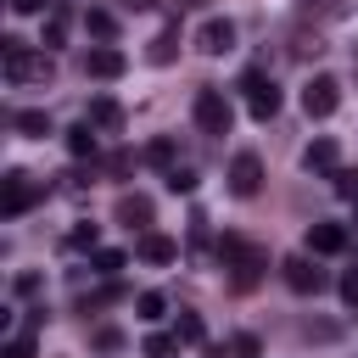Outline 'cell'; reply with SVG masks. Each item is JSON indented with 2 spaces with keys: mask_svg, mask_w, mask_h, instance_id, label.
Segmentation results:
<instances>
[{
  "mask_svg": "<svg viewBox=\"0 0 358 358\" xmlns=\"http://www.w3.org/2000/svg\"><path fill=\"white\" fill-rule=\"evenodd\" d=\"M218 263L229 268V285L235 291H252L257 280H263V268H268V252L263 246H252V241H241V235H218Z\"/></svg>",
  "mask_w": 358,
  "mask_h": 358,
  "instance_id": "obj_1",
  "label": "cell"
},
{
  "mask_svg": "<svg viewBox=\"0 0 358 358\" xmlns=\"http://www.w3.org/2000/svg\"><path fill=\"white\" fill-rule=\"evenodd\" d=\"M50 78H56L50 50H34V45H22V39H6V84L34 90V84H50Z\"/></svg>",
  "mask_w": 358,
  "mask_h": 358,
  "instance_id": "obj_2",
  "label": "cell"
},
{
  "mask_svg": "<svg viewBox=\"0 0 358 358\" xmlns=\"http://www.w3.org/2000/svg\"><path fill=\"white\" fill-rule=\"evenodd\" d=\"M39 196H45V179H28V173H17V168L0 179V213H6V218H22Z\"/></svg>",
  "mask_w": 358,
  "mask_h": 358,
  "instance_id": "obj_3",
  "label": "cell"
},
{
  "mask_svg": "<svg viewBox=\"0 0 358 358\" xmlns=\"http://www.w3.org/2000/svg\"><path fill=\"white\" fill-rule=\"evenodd\" d=\"M229 123H235V112H229L224 90L201 84V90H196V129H201V134H229Z\"/></svg>",
  "mask_w": 358,
  "mask_h": 358,
  "instance_id": "obj_4",
  "label": "cell"
},
{
  "mask_svg": "<svg viewBox=\"0 0 358 358\" xmlns=\"http://www.w3.org/2000/svg\"><path fill=\"white\" fill-rule=\"evenodd\" d=\"M241 90H246V112L257 117V123H268L274 112H280V90L263 78V67H246V78H241Z\"/></svg>",
  "mask_w": 358,
  "mask_h": 358,
  "instance_id": "obj_5",
  "label": "cell"
},
{
  "mask_svg": "<svg viewBox=\"0 0 358 358\" xmlns=\"http://www.w3.org/2000/svg\"><path fill=\"white\" fill-rule=\"evenodd\" d=\"M336 106H341V84H336L330 73H319V78L302 84V112H308V117H330Z\"/></svg>",
  "mask_w": 358,
  "mask_h": 358,
  "instance_id": "obj_6",
  "label": "cell"
},
{
  "mask_svg": "<svg viewBox=\"0 0 358 358\" xmlns=\"http://www.w3.org/2000/svg\"><path fill=\"white\" fill-rule=\"evenodd\" d=\"M280 274H285V285H291L296 296H319V291L330 285V280H324V268H313L308 257H285V263H280Z\"/></svg>",
  "mask_w": 358,
  "mask_h": 358,
  "instance_id": "obj_7",
  "label": "cell"
},
{
  "mask_svg": "<svg viewBox=\"0 0 358 358\" xmlns=\"http://www.w3.org/2000/svg\"><path fill=\"white\" fill-rule=\"evenodd\" d=\"M123 67H129V56L117 45H90L84 50V73L90 78H123Z\"/></svg>",
  "mask_w": 358,
  "mask_h": 358,
  "instance_id": "obj_8",
  "label": "cell"
},
{
  "mask_svg": "<svg viewBox=\"0 0 358 358\" xmlns=\"http://www.w3.org/2000/svg\"><path fill=\"white\" fill-rule=\"evenodd\" d=\"M257 185H263L257 151H235V162H229V190H235V196H257Z\"/></svg>",
  "mask_w": 358,
  "mask_h": 358,
  "instance_id": "obj_9",
  "label": "cell"
},
{
  "mask_svg": "<svg viewBox=\"0 0 358 358\" xmlns=\"http://www.w3.org/2000/svg\"><path fill=\"white\" fill-rule=\"evenodd\" d=\"M196 45H201L207 56H224V50L235 45V22H229V17H207L201 34H196Z\"/></svg>",
  "mask_w": 358,
  "mask_h": 358,
  "instance_id": "obj_10",
  "label": "cell"
},
{
  "mask_svg": "<svg viewBox=\"0 0 358 358\" xmlns=\"http://www.w3.org/2000/svg\"><path fill=\"white\" fill-rule=\"evenodd\" d=\"M67 28H73V11L56 0V6L45 11V28H39V50H56V45H67Z\"/></svg>",
  "mask_w": 358,
  "mask_h": 358,
  "instance_id": "obj_11",
  "label": "cell"
},
{
  "mask_svg": "<svg viewBox=\"0 0 358 358\" xmlns=\"http://www.w3.org/2000/svg\"><path fill=\"white\" fill-rule=\"evenodd\" d=\"M117 224H129V229L145 235L151 229V196H140V190L134 196H117Z\"/></svg>",
  "mask_w": 358,
  "mask_h": 358,
  "instance_id": "obj_12",
  "label": "cell"
},
{
  "mask_svg": "<svg viewBox=\"0 0 358 358\" xmlns=\"http://www.w3.org/2000/svg\"><path fill=\"white\" fill-rule=\"evenodd\" d=\"M84 123H90V129H123V106H117L112 95H95L90 112H84Z\"/></svg>",
  "mask_w": 358,
  "mask_h": 358,
  "instance_id": "obj_13",
  "label": "cell"
},
{
  "mask_svg": "<svg viewBox=\"0 0 358 358\" xmlns=\"http://www.w3.org/2000/svg\"><path fill=\"white\" fill-rule=\"evenodd\" d=\"M308 252H347V229L341 224H308Z\"/></svg>",
  "mask_w": 358,
  "mask_h": 358,
  "instance_id": "obj_14",
  "label": "cell"
},
{
  "mask_svg": "<svg viewBox=\"0 0 358 358\" xmlns=\"http://www.w3.org/2000/svg\"><path fill=\"white\" fill-rule=\"evenodd\" d=\"M140 257L162 268V263H173V257H179V241H168V235H157V229H145V235H140Z\"/></svg>",
  "mask_w": 358,
  "mask_h": 358,
  "instance_id": "obj_15",
  "label": "cell"
},
{
  "mask_svg": "<svg viewBox=\"0 0 358 358\" xmlns=\"http://www.w3.org/2000/svg\"><path fill=\"white\" fill-rule=\"evenodd\" d=\"M302 168H308V173H336V140H313V145L302 151Z\"/></svg>",
  "mask_w": 358,
  "mask_h": 358,
  "instance_id": "obj_16",
  "label": "cell"
},
{
  "mask_svg": "<svg viewBox=\"0 0 358 358\" xmlns=\"http://www.w3.org/2000/svg\"><path fill=\"white\" fill-rule=\"evenodd\" d=\"M95 151H101V134H95L90 123L67 129V157H78V162H84V157H95Z\"/></svg>",
  "mask_w": 358,
  "mask_h": 358,
  "instance_id": "obj_17",
  "label": "cell"
},
{
  "mask_svg": "<svg viewBox=\"0 0 358 358\" xmlns=\"http://www.w3.org/2000/svg\"><path fill=\"white\" fill-rule=\"evenodd\" d=\"M173 50H179V28H162V34L151 39L145 62H151V67H168V62H173Z\"/></svg>",
  "mask_w": 358,
  "mask_h": 358,
  "instance_id": "obj_18",
  "label": "cell"
},
{
  "mask_svg": "<svg viewBox=\"0 0 358 358\" xmlns=\"http://www.w3.org/2000/svg\"><path fill=\"white\" fill-rule=\"evenodd\" d=\"M11 129L28 134V140H45L50 134V112H11Z\"/></svg>",
  "mask_w": 358,
  "mask_h": 358,
  "instance_id": "obj_19",
  "label": "cell"
},
{
  "mask_svg": "<svg viewBox=\"0 0 358 358\" xmlns=\"http://www.w3.org/2000/svg\"><path fill=\"white\" fill-rule=\"evenodd\" d=\"M67 252H101V229L95 224H73L67 229Z\"/></svg>",
  "mask_w": 358,
  "mask_h": 358,
  "instance_id": "obj_20",
  "label": "cell"
},
{
  "mask_svg": "<svg viewBox=\"0 0 358 358\" xmlns=\"http://www.w3.org/2000/svg\"><path fill=\"white\" fill-rule=\"evenodd\" d=\"M123 263H129V257H123L117 246H101V252H90V268H95V274H106V280H112Z\"/></svg>",
  "mask_w": 358,
  "mask_h": 358,
  "instance_id": "obj_21",
  "label": "cell"
},
{
  "mask_svg": "<svg viewBox=\"0 0 358 358\" xmlns=\"http://www.w3.org/2000/svg\"><path fill=\"white\" fill-rule=\"evenodd\" d=\"M134 308H140V319H145V324H157V319L168 313V296H162V291H140V302H134Z\"/></svg>",
  "mask_w": 358,
  "mask_h": 358,
  "instance_id": "obj_22",
  "label": "cell"
},
{
  "mask_svg": "<svg viewBox=\"0 0 358 358\" xmlns=\"http://www.w3.org/2000/svg\"><path fill=\"white\" fill-rule=\"evenodd\" d=\"M173 336H179L185 347H196V341L207 336V324H201V313H179V324H173Z\"/></svg>",
  "mask_w": 358,
  "mask_h": 358,
  "instance_id": "obj_23",
  "label": "cell"
},
{
  "mask_svg": "<svg viewBox=\"0 0 358 358\" xmlns=\"http://www.w3.org/2000/svg\"><path fill=\"white\" fill-rule=\"evenodd\" d=\"M123 296H129L123 285H101V291H90V296H84V313H95V308H112V302H123Z\"/></svg>",
  "mask_w": 358,
  "mask_h": 358,
  "instance_id": "obj_24",
  "label": "cell"
},
{
  "mask_svg": "<svg viewBox=\"0 0 358 358\" xmlns=\"http://www.w3.org/2000/svg\"><path fill=\"white\" fill-rule=\"evenodd\" d=\"M229 358H263V341L252 330H241V336H229Z\"/></svg>",
  "mask_w": 358,
  "mask_h": 358,
  "instance_id": "obj_25",
  "label": "cell"
},
{
  "mask_svg": "<svg viewBox=\"0 0 358 358\" xmlns=\"http://www.w3.org/2000/svg\"><path fill=\"white\" fill-rule=\"evenodd\" d=\"M0 358H34V336H28V330L6 336V341H0Z\"/></svg>",
  "mask_w": 358,
  "mask_h": 358,
  "instance_id": "obj_26",
  "label": "cell"
},
{
  "mask_svg": "<svg viewBox=\"0 0 358 358\" xmlns=\"http://www.w3.org/2000/svg\"><path fill=\"white\" fill-rule=\"evenodd\" d=\"M84 28H90L95 39H112V34H117V22H112V11H84Z\"/></svg>",
  "mask_w": 358,
  "mask_h": 358,
  "instance_id": "obj_27",
  "label": "cell"
},
{
  "mask_svg": "<svg viewBox=\"0 0 358 358\" xmlns=\"http://www.w3.org/2000/svg\"><path fill=\"white\" fill-rule=\"evenodd\" d=\"M145 162H151V168H173V140H168V134L151 140V145H145Z\"/></svg>",
  "mask_w": 358,
  "mask_h": 358,
  "instance_id": "obj_28",
  "label": "cell"
},
{
  "mask_svg": "<svg viewBox=\"0 0 358 358\" xmlns=\"http://www.w3.org/2000/svg\"><path fill=\"white\" fill-rule=\"evenodd\" d=\"M140 352H145V358H173V352H179V336H145Z\"/></svg>",
  "mask_w": 358,
  "mask_h": 358,
  "instance_id": "obj_29",
  "label": "cell"
},
{
  "mask_svg": "<svg viewBox=\"0 0 358 358\" xmlns=\"http://www.w3.org/2000/svg\"><path fill=\"white\" fill-rule=\"evenodd\" d=\"M168 190H173V196H190V190H196V173H190V168H168Z\"/></svg>",
  "mask_w": 358,
  "mask_h": 358,
  "instance_id": "obj_30",
  "label": "cell"
},
{
  "mask_svg": "<svg viewBox=\"0 0 358 358\" xmlns=\"http://www.w3.org/2000/svg\"><path fill=\"white\" fill-rule=\"evenodd\" d=\"M330 179H336V196H347V201H358V173H352V168H336Z\"/></svg>",
  "mask_w": 358,
  "mask_h": 358,
  "instance_id": "obj_31",
  "label": "cell"
},
{
  "mask_svg": "<svg viewBox=\"0 0 358 358\" xmlns=\"http://www.w3.org/2000/svg\"><path fill=\"white\" fill-rule=\"evenodd\" d=\"M95 347H101V352H117V347H123V330L101 324V330H95Z\"/></svg>",
  "mask_w": 358,
  "mask_h": 358,
  "instance_id": "obj_32",
  "label": "cell"
},
{
  "mask_svg": "<svg viewBox=\"0 0 358 358\" xmlns=\"http://www.w3.org/2000/svg\"><path fill=\"white\" fill-rule=\"evenodd\" d=\"M50 6H56V0H11V11H17V17H45Z\"/></svg>",
  "mask_w": 358,
  "mask_h": 358,
  "instance_id": "obj_33",
  "label": "cell"
},
{
  "mask_svg": "<svg viewBox=\"0 0 358 358\" xmlns=\"http://www.w3.org/2000/svg\"><path fill=\"white\" fill-rule=\"evenodd\" d=\"M336 285H341V302H347V308H358V268H347Z\"/></svg>",
  "mask_w": 358,
  "mask_h": 358,
  "instance_id": "obj_34",
  "label": "cell"
},
{
  "mask_svg": "<svg viewBox=\"0 0 358 358\" xmlns=\"http://www.w3.org/2000/svg\"><path fill=\"white\" fill-rule=\"evenodd\" d=\"M84 185H90V173H62V196H84Z\"/></svg>",
  "mask_w": 358,
  "mask_h": 358,
  "instance_id": "obj_35",
  "label": "cell"
},
{
  "mask_svg": "<svg viewBox=\"0 0 358 358\" xmlns=\"http://www.w3.org/2000/svg\"><path fill=\"white\" fill-rule=\"evenodd\" d=\"M11 291H17V296H34V291H39V274H17Z\"/></svg>",
  "mask_w": 358,
  "mask_h": 358,
  "instance_id": "obj_36",
  "label": "cell"
},
{
  "mask_svg": "<svg viewBox=\"0 0 358 358\" xmlns=\"http://www.w3.org/2000/svg\"><path fill=\"white\" fill-rule=\"evenodd\" d=\"M123 6H129V11H151L157 0H123Z\"/></svg>",
  "mask_w": 358,
  "mask_h": 358,
  "instance_id": "obj_37",
  "label": "cell"
},
{
  "mask_svg": "<svg viewBox=\"0 0 358 358\" xmlns=\"http://www.w3.org/2000/svg\"><path fill=\"white\" fill-rule=\"evenodd\" d=\"M179 6H207V0H179Z\"/></svg>",
  "mask_w": 358,
  "mask_h": 358,
  "instance_id": "obj_38",
  "label": "cell"
},
{
  "mask_svg": "<svg viewBox=\"0 0 358 358\" xmlns=\"http://www.w3.org/2000/svg\"><path fill=\"white\" fill-rule=\"evenodd\" d=\"M352 224H358V213H352Z\"/></svg>",
  "mask_w": 358,
  "mask_h": 358,
  "instance_id": "obj_39",
  "label": "cell"
}]
</instances>
